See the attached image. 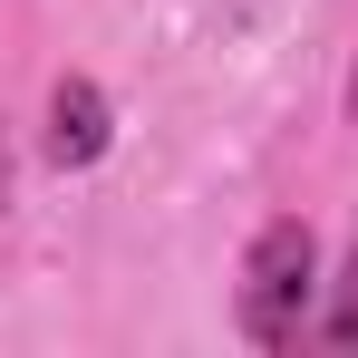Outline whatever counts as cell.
<instances>
[{"mask_svg": "<svg viewBox=\"0 0 358 358\" xmlns=\"http://www.w3.org/2000/svg\"><path fill=\"white\" fill-rule=\"evenodd\" d=\"M320 233L281 213V223H262L252 252H242V281H233V320L252 349H300L310 339V310H320Z\"/></svg>", "mask_w": 358, "mask_h": 358, "instance_id": "cell-1", "label": "cell"}, {"mask_svg": "<svg viewBox=\"0 0 358 358\" xmlns=\"http://www.w3.org/2000/svg\"><path fill=\"white\" fill-rule=\"evenodd\" d=\"M310 339H329V349H358V242H349V262H339V281L320 291V320H310Z\"/></svg>", "mask_w": 358, "mask_h": 358, "instance_id": "cell-3", "label": "cell"}, {"mask_svg": "<svg viewBox=\"0 0 358 358\" xmlns=\"http://www.w3.org/2000/svg\"><path fill=\"white\" fill-rule=\"evenodd\" d=\"M0 203H10V136H0Z\"/></svg>", "mask_w": 358, "mask_h": 358, "instance_id": "cell-4", "label": "cell"}, {"mask_svg": "<svg viewBox=\"0 0 358 358\" xmlns=\"http://www.w3.org/2000/svg\"><path fill=\"white\" fill-rule=\"evenodd\" d=\"M107 145H117L107 87H97V78H59V87H49V165H59V175H87Z\"/></svg>", "mask_w": 358, "mask_h": 358, "instance_id": "cell-2", "label": "cell"}]
</instances>
